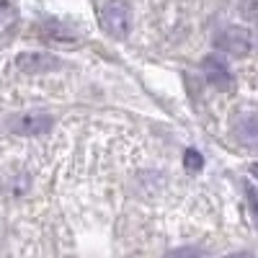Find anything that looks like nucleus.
I'll use <instances>...</instances> for the list:
<instances>
[{"instance_id":"423d86ee","label":"nucleus","mask_w":258,"mask_h":258,"mask_svg":"<svg viewBox=\"0 0 258 258\" xmlns=\"http://www.w3.org/2000/svg\"><path fill=\"white\" fill-rule=\"evenodd\" d=\"M235 137L243 145H258V114H243L235 119Z\"/></svg>"},{"instance_id":"2eb2a0df","label":"nucleus","mask_w":258,"mask_h":258,"mask_svg":"<svg viewBox=\"0 0 258 258\" xmlns=\"http://www.w3.org/2000/svg\"><path fill=\"white\" fill-rule=\"evenodd\" d=\"M253 39H255V49H258V31H255V36H253Z\"/></svg>"},{"instance_id":"1a4fd4ad","label":"nucleus","mask_w":258,"mask_h":258,"mask_svg":"<svg viewBox=\"0 0 258 258\" xmlns=\"http://www.w3.org/2000/svg\"><path fill=\"white\" fill-rule=\"evenodd\" d=\"M13 18H16V8L11 0H0V29H6L13 24Z\"/></svg>"},{"instance_id":"7ed1b4c3","label":"nucleus","mask_w":258,"mask_h":258,"mask_svg":"<svg viewBox=\"0 0 258 258\" xmlns=\"http://www.w3.org/2000/svg\"><path fill=\"white\" fill-rule=\"evenodd\" d=\"M202 70H204L207 83L214 85L217 91H232V88H235V78H232V73H230V68H227V62H225L222 57H217V54L204 57Z\"/></svg>"},{"instance_id":"9b49d317","label":"nucleus","mask_w":258,"mask_h":258,"mask_svg":"<svg viewBox=\"0 0 258 258\" xmlns=\"http://www.w3.org/2000/svg\"><path fill=\"white\" fill-rule=\"evenodd\" d=\"M245 197H248V204H250V212H253V217L258 222V188H253L250 183L245 186Z\"/></svg>"},{"instance_id":"9d476101","label":"nucleus","mask_w":258,"mask_h":258,"mask_svg":"<svg viewBox=\"0 0 258 258\" xmlns=\"http://www.w3.org/2000/svg\"><path fill=\"white\" fill-rule=\"evenodd\" d=\"M240 16L250 24H258V0H240Z\"/></svg>"},{"instance_id":"ddd939ff","label":"nucleus","mask_w":258,"mask_h":258,"mask_svg":"<svg viewBox=\"0 0 258 258\" xmlns=\"http://www.w3.org/2000/svg\"><path fill=\"white\" fill-rule=\"evenodd\" d=\"M225 258H253L250 253H232V255H225Z\"/></svg>"},{"instance_id":"20e7f679","label":"nucleus","mask_w":258,"mask_h":258,"mask_svg":"<svg viewBox=\"0 0 258 258\" xmlns=\"http://www.w3.org/2000/svg\"><path fill=\"white\" fill-rule=\"evenodd\" d=\"M54 124V119L49 114H41V111H29V114H18L11 121V129L16 135H44L49 132Z\"/></svg>"},{"instance_id":"39448f33","label":"nucleus","mask_w":258,"mask_h":258,"mask_svg":"<svg viewBox=\"0 0 258 258\" xmlns=\"http://www.w3.org/2000/svg\"><path fill=\"white\" fill-rule=\"evenodd\" d=\"M59 59L54 54H47V52H24L16 57V68L24 70V73H52L59 68Z\"/></svg>"},{"instance_id":"0eeeda50","label":"nucleus","mask_w":258,"mask_h":258,"mask_svg":"<svg viewBox=\"0 0 258 258\" xmlns=\"http://www.w3.org/2000/svg\"><path fill=\"white\" fill-rule=\"evenodd\" d=\"M44 39H47V41H57V44H62V47H75L78 34H75L70 26L49 21V24H44Z\"/></svg>"},{"instance_id":"4468645a","label":"nucleus","mask_w":258,"mask_h":258,"mask_svg":"<svg viewBox=\"0 0 258 258\" xmlns=\"http://www.w3.org/2000/svg\"><path fill=\"white\" fill-rule=\"evenodd\" d=\"M250 173H253V176L258 178V163H253V165H250Z\"/></svg>"},{"instance_id":"6e6552de","label":"nucleus","mask_w":258,"mask_h":258,"mask_svg":"<svg viewBox=\"0 0 258 258\" xmlns=\"http://www.w3.org/2000/svg\"><path fill=\"white\" fill-rule=\"evenodd\" d=\"M183 165L191 170V173H197V170H202V165H204V158H202V153H199V150L188 147L186 153H183Z\"/></svg>"},{"instance_id":"f03ea898","label":"nucleus","mask_w":258,"mask_h":258,"mask_svg":"<svg viewBox=\"0 0 258 258\" xmlns=\"http://www.w3.org/2000/svg\"><path fill=\"white\" fill-rule=\"evenodd\" d=\"M214 44H217L222 52L232 54V57H245V54H250L255 49V39L243 26H227V29H222L217 34Z\"/></svg>"},{"instance_id":"f8f14e48","label":"nucleus","mask_w":258,"mask_h":258,"mask_svg":"<svg viewBox=\"0 0 258 258\" xmlns=\"http://www.w3.org/2000/svg\"><path fill=\"white\" fill-rule=\"evenodd\" d=\"M165 258H202V253L197 248H178V250H170Z\"/></svg>"},{"instance_id":"f257e3e1","label":"nucleus","mask_w":258,"mask_h":258,"mask_svg":"<svg viewBox=\"0 0 258 258\" xmlns=\"http://www.w3.org/2000/svg\"><path fill=\"white\" fill-rule=\"evenodd\" d=\"M98 24L111 39H124L132 26V11L124 0H109L98 11Z\"/></svg>"}]
</instances>
